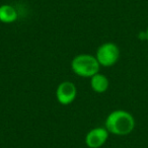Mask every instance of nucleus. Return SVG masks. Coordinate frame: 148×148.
<instances>
[{"label": "nucleus", "mask_w": 148, "mask_h": 148, "mask_svg": "<svg viewBox=\"0 0 148 148\" xmlns=\"http://www.w3.org/2000/svg\"><path fill=\"white\" fill-rule=\"evenodd\" d=\"M135 119L133 115L125 110H115L106 118L105 127L110 134L117 136H126L133 132L135 128Z\"/></svg>", "instance_id": "obj_1"}, {"label": "nucleus", "mask_w": 148, "mask_h": 148, "mask_svg": "<svg viewBox=\"0 0 148 148\" xmlns=\"http://www.w3.org/2000/svg\"><path fill=\"white\" fill-rule=\"evenodd\" d=\"M99 63L95 56L90 54H79L71 61V70L77 76L90 78L99 72Z\"/></svg>", "instance_id": "obj_2"}, {"label": "nucleus", "mask_w": 148, "mask_h": 148, "mask_svg": "<svg viewBox=\"0 0 148 148\" xmlns=\"http://www.w3.org/2000/svg\"><path fill=\"white\" fill-rule=\"evenodd\" d=\"M95 58L103 67H112L120 59V49L113 42L101 44L97 50Z\"/></svg>", "instance_id": "obj_3"}, {"label": "nucleus", "mask_w": 148, "mask_h": 148, "mask_svg": "<svg viewBox=\"0 0 148 148\" xmlns=\"http://www.w3.org/2000/svg\"><path fill=\"white\" fill-rule=\"evenodd\" d=\"M77 95V88L71 81H63L56 88V99L62 106L72 103Z\"/></svg>", "instance_id": "obj_4"}, {"label": "nucleus", "mask_w": 148, "mask_h": 148, "mask_svg": "<svg viewBox=\"0 0 148 148\" xmlns=\"http://www.w3.org/2000/svg\"><path fill=\"white\" fill-rule=\"evenodd\" d=\"M109 131L106 127H95L90 129L84 137L85 145L88 148H101L109 139Z\"/></svg>", "instance_id": "obj_5"}, {"label": "nucleus", "mask_w": 148, "mask_h": 148, "mask_svg": "<svg viewBox=\"0 0 148 148\" xmlns=\"http://www.w3.org/2000/svg\"><path fill=\"white\" fill-rule=\"evenodd\" d=\"M110 86V81L106 75L101 73H97L90 77V87L92 91L97 93H103L108 90Z\"/></svg>", "instance_id": "obj_6"}, {"label": "nucleus", "mask_w": 148, "mask_h": 148, "mask_svg": "<svg viewBox=\"0 0 148 148\" xmlns=\"http://www.w3.org/2000/svg\"><path fill=\"white\" fill-rule=\"evenodd\" d=\"M18 17L17 11L12 5L2 4L0 5V23H12Z\"/></svg>", "instance_id": "obj_7"}, {"label": "nucleus", "mask_w": 148, "mask_h": 148, "mask_svg": "<svg viewBox=\"0 0 148 148\" xmlns=\"http://www.w3.org/2000/svg\"><path fill=\"white\" fill-rule=\"evenodd\" d=\"M139 39H141L142 41H146V34H145V32H141V33H139Z\"/></svg>", "instance_id": "obj_8"}, {"label": "nucleus", "mask_w": 148, "mask_h": 148, "mask_svg": "<svg viewBox=\"0 0 148 148\" xmlns=\"http://www.w3.org/2000/svg\"><path fill=\"white\" fill-rule=\"evenodd\" d=\"M145 34H146V41L148 42V27L146 29V31H145Z\"/></svg>", "instance_id": "obj_9"}]
</instances>
